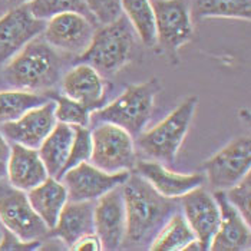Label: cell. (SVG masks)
Returning a JSON list of instances; mask_svg holds the SVG:
<instances>
[{
  "mask_svg": "<svg viewBox=\"0 0 251 251\" xmlns=\"http://www.w3.org/2000/svg\"><path fill=\"white\" fill-rule=\"evenodd\" d=\"M126 214L124 243L139 244L162 223L171 210L168 198L159 195L139 175H131L121 185ZM158 231V230H156Z\"/></svg>",
  "mask_w": 251,
  "mask_h": 251,
  "instance_id": "cell-1",
  "label": "cell"
},
{
  "mask_svg": "<svg viewBox=\"0 0 251 251\" xmlns=\"http://www.w3.org/2000/svg\"><path fill=\"white\" fill-rule=\"evenodd\" d=\"M60 60L55 48L39 36L4 63L3 77L16 89H46L56 83Z\"/></svg>",
  "mask_w": 251,
  "mask_h": 251,
  "instance_id": "cell-2",
  "label": "cell"
},
{
  "mask_svg": "<svg viewBox=\"0 0 251 251\" xmlns=\"http://www.w3.org/2000/svg\"><path fill=\"white\" fill-rule=\"evenodd\" d=\"M134 49V29L122 15L115 22L95 30L89 46L77 56L79 63L92 66L100 76H111L121 71Z\"/></svg>",
  "mask_w": 251,
  "mask_h": 251,
  "instance_id": "cell-3",
  "label": "cell"
},
{
  "mask_svg": "<svg viewBox=\"0 0 251 251\" xmlns=\"http://www.w3.org/2000/svg\"><path fill=\"white\" fill-rule=\"evenodd\" d=\"M159 91L161 85L155 77L142 83L129 85L111 103L92 111L91 119L114 124L124 128L132 138L138 136L151 119L155 98Z\"/></svg>",
  "mask_w": 251,
  "mask_h": 251,
  "instance_id": "cell-4",
  "label": "cell"
},
{
  "mask_svg": "<svg viewBox=\"0 0 251 251\" xmlns=\"http://www.w3.org/2000/svg\"><path fill=\"white\" fill-rule=\"evenodd\" d=\"M197 105L198 98L190 97L154 128L142 131L136 136V144L141 151L154 161L173 165L190 131Z\"/></svg>",
  "mask_w": 251,
  "mask_h": 251,
  "instance_id": "cell-5",
  "label": "cell"
},
{
  "mask_svg": "<svg viewBox=\"0 0 251 251\" xmlns=\"http://www.w3.org/2000/svg\"><path fill=\"white\" fill-rule=\"evenodd\" d=\"M91 138L92 152L89 162L92 165L111 174L134 170L136 162L134 139L124 128L100 122L91 131Z\"/></svg>",
  "mask_w": 251,
  "mask_h": 251,
  "instance_id": "cell-6",
  "label": "cell"
},
{
  "mask_svg": "<svg viewBox=\"0 0 251 251\" xmlns=\"http://www.w3.org/2000/svg\"><path fill=\"white\" fill-rule=\"evenodd\" d=\"M251 168V141L240 136L204 162L205 178L214 191H226L241 181Z\"/></svg>",
  "mask_w": 251,
  "mask_h": 251,
  "instance_id": "cell-7",
  "label": "cell"
},
{
  "mask_svg": "<svg viewBox=\"0 0 251 251\" xmlns=\"http://www.w3.org/2000/svg\"><path fill=\"white\" fill-rule=\"evenodd\" d=\"M0 221L23 241L40 240L49 228L32 208L26 191L0 181Z\"/></svg>",
  "mask_w": 251,
  "mask_h": 251,
  "instance_id": "cell-8",
  "label": "cell"
},
{
  "mask_svg": "<svg viewBox=\"0 0 251 251\" xmlns=\"http://www.w3.org/2000/svg\"><path fill=\"white\" fill-rule=\"evenodd\" d=\"M128 176L129 171L111 174L85 161L69 168L60 181L66 187L68 201H97L103 194L122 185Z\"/></svg>",
  "mask_w": 251,
  "mask_h": 251,
  "instance_id": "cell-9",
  "label": "cell"
},
{
  "mask_svg": "<svg viewBox=\"0 0 251 251\" xmlns=\"http://www.w3.org/2000/svg\"><path fill=\"white\" fill-rule=\"evenodd\" d=\"M155 18V36L161 46L175 50L193 38L190 4L185 0H151Z\"/></svg>",
  "mask_w": 251,
  "mask_h": 251,
  "instance_id": "cell-10",
  "label": "cell"
},
{
  "mask_svg": "<svg viewBox=\"0 0 251 251\" xmlns=\"http://www.w3.org/2000/svg\"><path fill=\"white\" fill-rule=\"evenodd\" d=\"M46 20L35 18L27 4L16 6L0 16V65L13 58L30 40L40 36Z\"/></svg>",
  "mask_w": 251,
  "mask_h": 251,
  "instance_id": "cell-11",
  "label": "cell"
},
{
  "mask_svg": "<svg viewBox=\"0 0 251 251\" xmlns=\"http://www.w3.org/2000/svg\"><path fill=\"white\" fill-rule=\"evenodd\" d=\"M94 33L92 20L80 13L68 12L46 20L43 39L58 50L79 56L89 46Z\"/></svg>",
  "mask_w": 251,
  "mask_h": 251,
  "instance_id": "cell-12",
  "label": "cell"
},
{
  "mask_svg": "<svg viewBox=\"0 0 251 251\" xmlns=\"http://www.w3.org/2000/svg\"><path fill=\"white\" fill-rule=\"evenodd\" d=\"M182 215L193 230L201 250H208L220 226L221 214L214 195L201 185L179 197Z\"/></svg>",
  "mask_w": 251,
  "mask_h": 251,
  "instance_id": "cell-13",
  "label": "cell"
},
{
  "mask_svg": "<svg viewBox=\"0 0 251 251\" xmlns=\"http://www.w3.org/2000/svg\"><path fill=\"white\" fill-rule=\"evenodd\" d=\"M94 226L103 250H116L121 247L126 231V214L121 185L95 201Z\"/></svg>",
  "mask_w": 251,
  "mask_h": 251,
  "instance_id": "cell-14",
  "label": "cell"
},
{
  "mask_svg": "<svg viewBox=\"0 0 251 251\" xmlns=\"http://www.w3.org/2000/svg\"><path fill=\"white\" fill-rule=\"evenodd\" d=\"M58 124L55 116V102L48 100L29 109L16 121L1 125V135L15 144L38 150L43 139Z\"/></svg>",
  "mask_w": 251,
  "mask_h": 251,
  "instance_id": "cell-15",
  "label": "cell"
},
{
  "mask_svg": "<svg viewBox=\"0 0 251 251\" xmlns=\"http://www.w3.org/2000/svg\"><path fill=\"white\" fill-rule=\"evenodd\" d=\"M220 214V226L211 240L210 249L213 251H243L249 250L251 246L250 226L244 218L228 202L224 191H215L213 194Z\"/></svg>",
  "mask_w": 251,
  "mask_h": 251,
  "instance_id": "cell-16",
  "label": "cell"
},
{
  "mask_svg": "<svg viewBox=\"0 0 251 251\" xmlns=\"http://www.w3.org/2000/svg\"><path fill=\"white\" fill-rule=\"evenodd\" d=\"M135 171L142 176L156 193L168 200L179 198L191 190L202 185V174H181L168 170L158 161H139L135 162Z\"/></svg>",
  "mask_w": 251,
  "mask_h": 251,
  "instance_id": "cell-17",
  "label": "cell"
},
{
  "mask_svg": "<svg viewBox=\"0 0 251 251\" xmlns=\"http://www.w3.org/2000/svg\"><path fill=\"white\" fill-rule=\"evenodd\" d=\"M6 176L9 178L10 185L27 193L43 182L49 174L39 156L38 150L13 142L10 147Z\"/></svg>",
  "mask_w": 251,
  "mask_h": 251,
  "instance_id": "cell-18",
  "label": "cell"
},
{
  "mask_svg": "<svg viewBox=\"0 0 251 251\" xmlns=\"http://www.w3.org/2000/svg\"><path fill=\"white\" fill-rule=\"evenodd\" d=\"M65 95L88 106L91 111L100 108L105 99V85L97 71L86 65L77 63L62 79Z\"/></svg>",
  "mask_w": 251,
  "mask_h": 251,
  "instance_id": "cell-19",
  "label": "cell"
},
{
  "mask_svg": "<svg viewBox=\"0 0 251 251\" xmlns=\"http://www.w3.org/2000/svg\"><path fill=\"white\" fill-rule=\"evenodd\" d=\"M95 201H68L59 214L58 221L48 234L63 241L69 249L85 234L95 232Z\"/></svg>",
  "mask_w": 251,
  "mask_h": 251,
  "instance_id": "cell-20",
  "label": "cell"
},
{
  "mask_svg": "<svg viewBox=\"0 0 251 251\" xmlns=\"http://www.w3.org/2000/svg\"><path fill=\"white\" fill-rule=\"evenodd\" d=\"M27 200L50 230L55 227L63 205L68 202V191L60 179L49 175L43 182L27 191Z\"/></svg>",
  "mask_w": 251,
  "mask_h": 251,
  "instance_id": "cell-21",
  "label": "cell"
},
{
  "mask_svg": "<svg viewBox=\"0 0 251 251\" xmlns=\"http://www.w3.org/2000/svg\"><path fill=\"white\" fill-rule=\"evenodd\" d=\"M74 141V126L58 122L50 134L39 145L38 152L43 161L46 171L50 176L60 178V173L65 167L71 145Z\"/></svg>",
  "mask_w": 251,
  "mask_h": 251,
  "instance_id": "cell-22",
  "label": "cell"
},
{
  "mask_svg": "<svg viewBox=\"0 0 251 251\" xmlns=\"http://www.w3.org/2000/svg\"><path fill=\"white\" fill-rule=\"evenodd\" d=\"M194 240L197 238L184 215L174 214L159 227L150 249L152 251H181L185 250Z\"/></svg>",
  "mask_w": 251,
  "mask_h": 251,
  "instance_id": "cell-23",
  "label": "cell"
},
{
  "mask_svg": "<svg viewBox=\"0 0 251 251\" xmlns=\"http://www.w3.org/2000/svg\"><path fill=\"white\" fill-rule=\"evenodd\" d=\"M122 15L131 23L134 32L144 45L152 46L156 42L155 18L151 0H121Z\"/></svg>",
  "mask_w": 251,
  "mask_h": 251,
  "instance_id": "cell-24",
  "label": "cell"
},
{
  "mask_svg": "<svg viewBox=\"0 0 251 251\" xmlns=\"http://www.w3.org/2000/svg\"><path fill=\"white\" fill-rule=\"evenodd\" d=\"M190 10L197 18H228L244 19L251 18V0H191Z\"/></svg>",
  "mask_w": 251,
  "mask_h": 251,
  "instance_id": "cell-25",
  "label": "cell"
},
{
  "mask_svg": "<svg viewBox=\"0 0 251 251\" xmlns=\"http://www.w3.org/2000/svg\"><path fill=\"white\" fill-rule=\"evenodd\" d=\"M49 99L35 92L25 89L18 91H3L0 92V122L16 121L18 118L27 112L32 108L48 102Z\"/></svg>",
  "mask_w": 251,
  "mask_h": 251,
  "instance_id": "cell-26",
  "label": "cell"
},
{
  "mask_svg": "<svg viewBox=\"0 0 251 251\" xmlns=\"http://www.w3.org/2000/svg\"><path fill=\"white\" fill-rule=\"evenodd\" d=\"M27 6L30 13L42 20H49L60 13L75 12L95 22L83 0H32Z\"/></svg>",
  "mask_w": 251,
  "mask_h": 251,
  "instance_id": "cell-27",
  "label": "cell"
},
{
  "mask_svg": "<svg viewBox=\"0 0 251 251\" xmlns=\"http://www.w3.org/2000/svg\"><path fill=\"white\" fill-rule=\"evenodd\" d=\"M55 116L56 121L68 125L88 126L91 124L92 111L83 103L77 102L66 95L55 97Z\"/></svg>",
  "mask_w": 251,
  "mask_h": 251,
  "instance_id": "cell-28",
  "label": "cell"
},
{
  "mask_svg": "<svg viewBox=\"0 0 251 251\" xmlns=\"http://www.w3.org/2000/svg\"><path fill=\"white\" fill-rule=\"evenodd\" d=\"M92 152V138H91V129L88 126H74V141L71 145V151L68 155V159L65 162V167L60 173V176L65 174L69 168H74L75 165L89 161ZM60 179V178H59Z\"/></svg>",
  "mask_w": 251,
  "mask_h": 251,
  "instance_id": "cell-29",
  "label": "cell"
},
{
  "mask_svg": "<svg viewBox=\"0 0 251 251\" xmlns=\"http://www.w3.org/2000/svg\"><path fill=\"white\" fill-rule=\"evenodd\" d=\"M226 197L228 202L238 211V214L244 218V221L251 226V174L238 181L231 188L226 190Z\"/></svg>",
  "mask_w": 251,
  "mask_h": 251,
  "instance_id": "cell-30",
  "label": "cell"
},
{
  "mask_svg": "<svg viewBox=\"0 0 251 251\" xmlns=\"http://www.w3.org/2000/svg\"><path fill=\"white\" fill-rule=\"evenodd\" d=\"M94 19L100 25H108L122 16L121 0H83Z\"/></svg>",
  "mask_w": 251,
  "mask_h": 251,
  "instance_id": "cell-31",
  "label": "cell"
},
{
  "mask_svg": "<svg viewBox=\"0 0 251 251\" xmlns=\"http://www.w3.org/2000/svg\"><path fill=\"white\" fill-rule=\"evenodd\" d=\"M40 240L23 241L9 230H4L0 238V250H38L40 249Z\"/></svg>",
  "mask_w": 251,
  "mask_h": 251,
  "instance_id": "cell-32",
  "label": "cell"
},
{
  "mask_svg": "<svg viewBox=\"0 0 251 251\" xmlns=\"http://www.w3.org/2000/svg\"><path fill=\"white\" fill-rule=\"evenodd\" d=\"M71 250L75 251H102L100 240L95 232H89L77 238L76 241L71 246Z\"/></svg>",
  "mask_w": 251,
  "mask_h": 251,
  "instance_id": "cell-33",
  "label": "cell"
},
{
  "mask_svg": "<svg viewBox=\"0 0 251 251\" xmlns=\"http://www.w3.org/2000/svg\"><path fill=\"white\" fill-rule=\"evenodd\" d=\"M10 156V147L6 141V138L0 132V179L4 178L7 174V162Z\"/></svg>",
  "mask_w": 251,
  "mask_h": 251,
  "instance_id": "cell-34",
  "label": "cell"
},
{
  "mask_svg": "<svg viewBox=\"0 0 251 251\" xmlns=\"http://www.w3.org/2000/svg\"><path fill=\"white\" fill-rule=\"evenodd\" d=\"M9 4H12V6H22V4H29L32 0H6Z\"/></svg>",
  "mask_w": 251,
  "mask_h": 251,
  "instance_id": "cell-35",
  "label": "cell"
},
{
  "mask_svg": "<svg viewBox=\"0 0 251 251\" xmlns=\"http://www.w3.org/2000/svg\"><path fill=\"white\" fill-rule=\"evenodd\" d=\"M0 6H1V0H0Z\"/></svg>",
  "mask_w": 251,
  "mask_h": 251,
  "instance_id": "cell-36",
  "label": "cell"
}]
</instances>
